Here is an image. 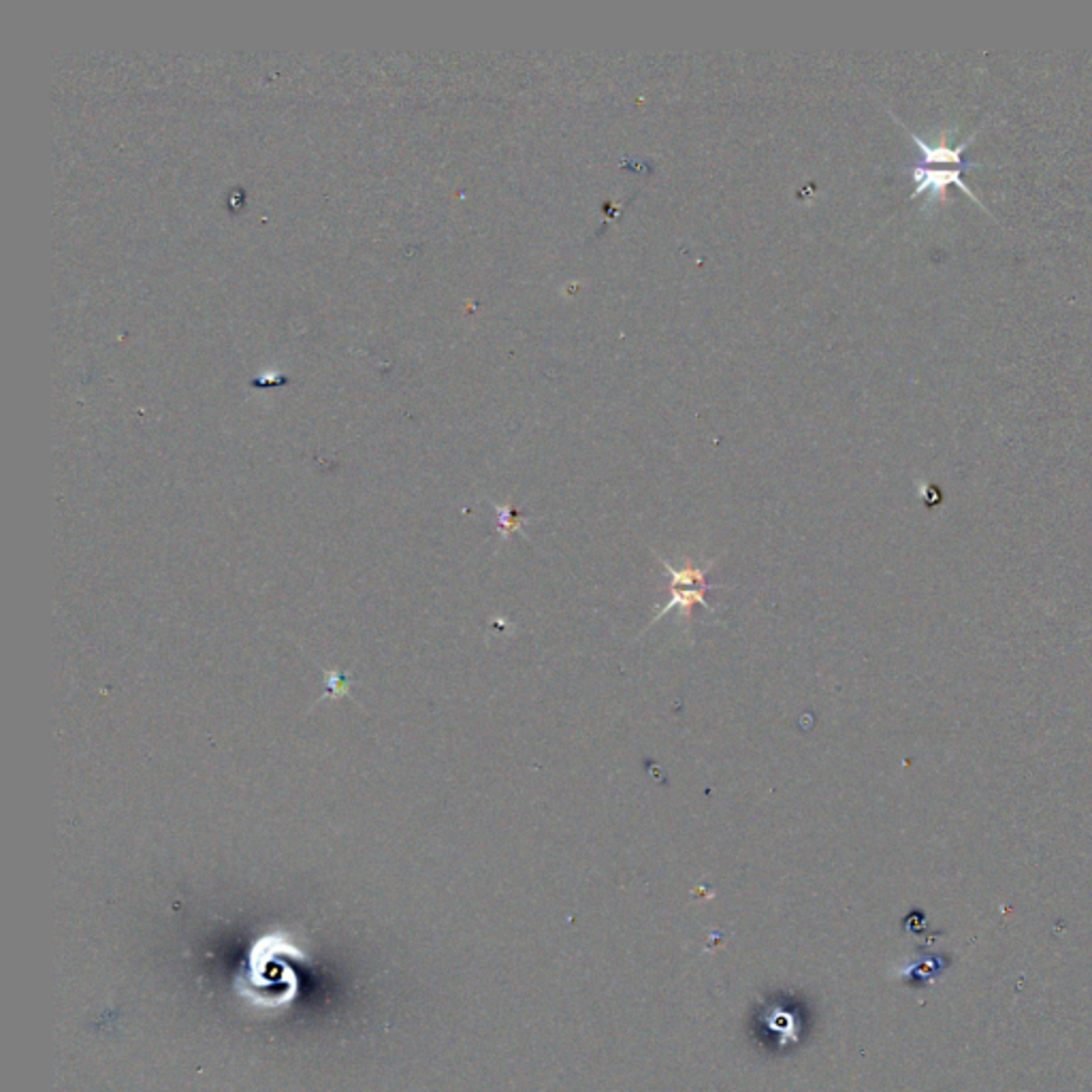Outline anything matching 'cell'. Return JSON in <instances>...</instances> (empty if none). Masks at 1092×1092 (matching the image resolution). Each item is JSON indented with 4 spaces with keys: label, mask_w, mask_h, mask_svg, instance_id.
I'll list each match as a JSON object with an SVG mask.
<instances>
[{
    "label": "cell",
    "mask_w": 1092,
    "mask_h": 1092,
    "mask_svg": "<svg viewBox=\"0 0 1092 1092\" xmlns=\"http://www.w3.org/2000/svg\"><path fill=\"white\" fill-rule=\"evenodd\" d=\"M709 589H711V587H688V589H685V587L670 585V600H668V604L661 606L658 610V615H655L653 623L658 621V619H661V617H664L668 613V610H673V608H681L683 617H688V619H691V608H694V604H700L702 608L709 610L711 615H715V608L709 604V600H706V591H709Z\"/></svg>",
    "instance_id": "obj_2"
},
{
    "label": "cell",
    "mask_w": 1092,
    "mask_h": 1092,
    "mask_svg": "<svg viewBox=\"0 0 1092 1092\" xmlns=\"http://www.w3.org/2000/svg\"><path fill=\"white\" fill-rule=\"evenodd\" d=\"M497 515H500V527H502V536L508 538L510 533H523V527H525V518L518 515V512L512 510L510 506H495Z\"/></svg>",
    "instance_id": "obj_5"
},
{
    "label": "cell",
    "mask_w": 1092,
    "mask_h": 1092,
    "mask_svg": "<svg viewBox=\"0 0 1092 1092\" xmlns=\"http://www.w3.org/2000/svg\"><path fill=\"white\" fill-rule=\"evenodd\" d=\"M661 563H664L666 574L670 576V585H676V587H711V589L715 587V585L706 583V572L711 570V566H713L715 561H711L709 566H704V568L691 566L689 561L685 563L683 568H674L673 563L666 561V560H661Z\"/></svg>",
    "instance_id": "obj_4"
},
{
    "label": "cell",
    "mask_w": 1092,
    "mask_h": 1092,
    "mask_svg": "<svg viewBox=\"0 0 1092 1092\" xmlns=\"http://www.w3.org/2000/svg\"><path fill=\"white\" fill-rule=\"evenodd\" d=\"M911 177H914L915 182V191H914V197H920L924 192H932L937 194V197L943 199L945 197V191L947 186H956L960 188L962 192L969 194L971 199H973L979 207L986 209V206L982 201L975 197V192L967 188V184L962 182V169H926L922 164H915L914 171H911ZM988 212V209H986Z\"/></svg>",
    "instance_id": "obj_1"
},
{
    "label": "cell",
    "mask_w": 1092,
    "mask_h": 1092,
    "mask_svg": "<svg viewBox=\"0 0 1092 1092\" xmlns=\"http://www.w3.org/2000/svg\"><path fill=\"white\" fill-rule=\"evenodd\" d=\"M975 135H977V133L971 135V137H969L967 141H962L958 148H947V146L930 148L929 143L922 141V137H917L915 133H911V139H914V141L917 143V148L922 149V163H924V164H929V163H937V164L952 163V164H956V167H958V169H962V167H982V163H971V161H965V158H962V152H965L969 143L975 139Z\"/></svg>",
    "instance_id": "obj_3"
}]
</instances>
